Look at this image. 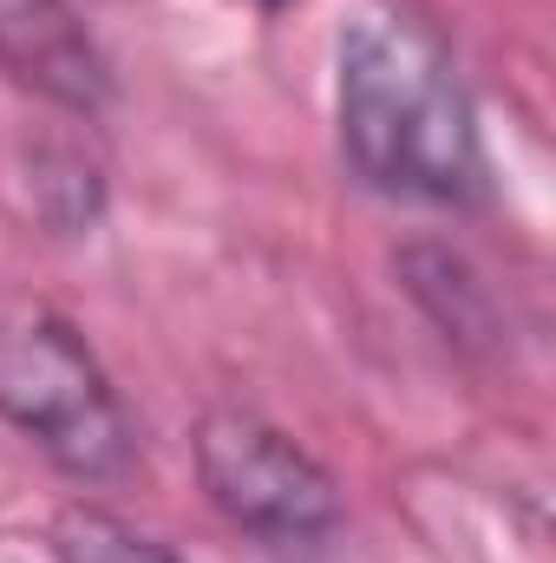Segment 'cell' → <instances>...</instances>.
Listing matches in <instances>:
<instances>
[{
  "label": "cell",
  "instance_id": "52a82bcc",
  "mask_svg": "<svg viewBox=\"0 0 556 563\" xmlns=\"http://www.w3.org/2000/svg\"><path fill=\"white\" fill-rule=\"evenodd\" d=\"M33 203L53 230H86L105 203V177L86 157V144L73 139H46L33 151Z\"/></svg>",
  "mask_w": 556,
  "mask_h": 563
},
{
  "label": "cell",
  "instance_id": "8992f818",
  "mask_svg": "<svg viewBox=\"0 0 556 563\" xmlns=\"http://www.w3.org/2000/svg\"><path fill=\"white\" fill-rule=\"evenodd\" d=\"M53 558L59 563H184L170 544H157L132 518L105 505H66L53 518Z\"/></svg>",
  "mask_w": 556,
  "mask_h": 563
},
{
  "label": "cell",
  "instance_id": "6da1fadb",
  "mask_svg": "<svg viewBox=\"0 0 556 563\" xmlns=\"http://www.w3.org/2000/svg\"><path fill=\"white\" fill-rule=\"evenodd\" d=\"M334 132L347 170L425 210H485L491 157L452 46L413 13H360L334 46Z\"/></svg>",
  "mask_w": 556,
  "mask_h": 563
},
{
  "label": "cell",
  "instance_id": "277c9868",
  "mask_svg": "<svg viewBox=\"0 0 556 563\" xmlns=\"http://www.w3.org/2000/svg\"><path fill=\"white\" fill-rule=\"evenodd\" d=\"M0 73L73 119H92L112 99L105 53L73 0H0Z\"/></svg>",
  "mask_w": 556,
  "mask_h": 563
},
{
  "label": "cell",
  "instance_id": "7a4b0ae2",
  "mask_svg": "<svg viewBox=\"0 0 556 563\" xmlns=\"http://www.w3.org/2000/svg\"><path fill=\"white\" fill-rule=\"evenodd\" d=\"M0 420L79 485H119L138 465V426L92 341L13 288H0Z\"/></svg>",
  "mask_w": 556,
  "mask_h": 563
},
{
  "label": "cell",
  "instance_id": "5b68a950",
  "mask_svg": "<svg viewBox=\"0 0 556 563\" xmlns=\"http://www.w3.org/2000/svg\"><path fill=\"white\" fill-rule=\"evenodd\" d=\"M393 269H400L407 295L432 314V328L452 347H498V328H504L498 321V301H491L485 276L452 243H407L393 256Z\"/></svg>",
  "mask_w": 556,
  "mask_h": 563
},
{
  "label": "cell",
  "instance_id": "3957f363",
  "mask_svg": "<svg viewBox=\"0 0 556 563\" xmlns=\"http://www.w3.org/2000/svg\"><path fill=\"white\" fill-rule=\"evenodd\" d=\"M190 459L216 518L263 551H321L347 525L341 478L249 407H210L190 432Z\"/></svg>",
  "mask_w": 556,
  "mask_h": 563
}]
</instances>
